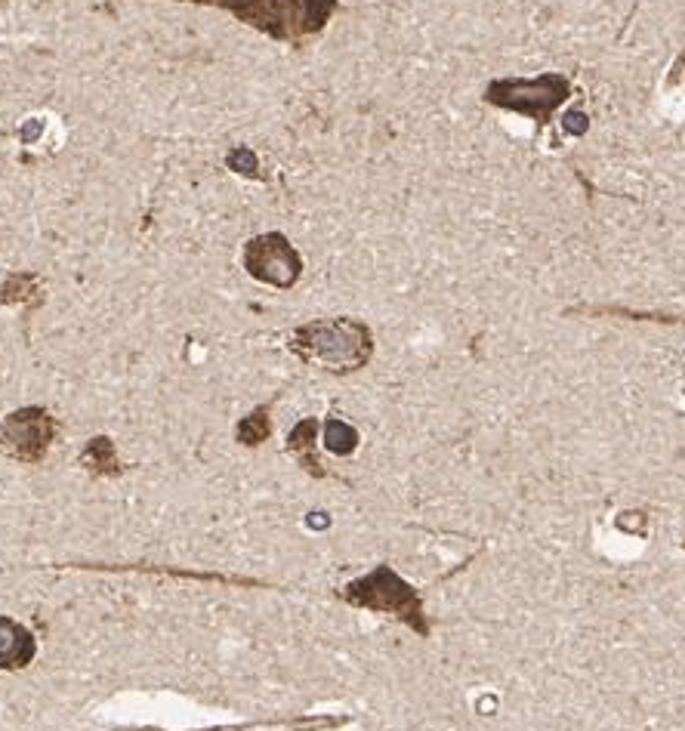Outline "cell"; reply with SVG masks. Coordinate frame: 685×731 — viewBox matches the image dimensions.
Listing matches in <instances>:
<instances>
[{
  "instance_id": "obj_1",
  "label": "cell",
  "mask_w": 685,
  "mask_h": 731,
  "mask_svg": "<svg viewBox=\"0 0 685 731\" xmlns=\"http://www.w3.org/2000/svg\"><path fill=\"white\" fill-rule=\"evenodd\" d=\"M232 13L238 22L278 41H303L321 31L337 10V0H186Z\"/></svg>"
},
{
  "instance_id": "obj_2",
  "label": "cell",
  "mask_w": 685,
  "mask_h": 731,
  "mask_svg": "<svg viewBox=\"0 0 685 731\" xmlns=\"http://www.w3.org/2000/svg\"><path fill=\"white\" fill-rule=\"evenodd\" d=\"M291 349L303 361H315L334 374H349L368 364L374 352V340L365 324H358L352 318H334V321H312L297 327L291 334Z\"/></svg>"
},
{
  "instance_id": "obj_3",
  "label": "cell",
  "mask_w": 685,
  "mask_h": 731,
  "mask_svg": "<svg viewBox=\"0 0 685 731\" xmlns=\"http://www.w3.org/2000/svg\"><path fill=\"white\" fill-rule=\"evenodd\" d=\"M343 599L355 608H368L377 614H395L399 620H405L408 627H414L420 636L429 633V624L423 617V602H420L417 590L411 587V583H405L389 565H380L371 574L352 580L343 590Z\"/></svg>"
},
{
  "instance_id": "obj_4",
  "label": "cell",
  "mask_w": 685,
  "mask_h": 731,
  "mask_svg": "<svg viewBox=\"0 0 685 731\" xmlns=\"http://www.w3.org/2000/svg\"><path fill=\"white\" fill-rule=\"evenodd\" d=\"M571 87L562 75H540L534 81H522V78H503V81H494L488 90H485V99L491 105H500V108H510V112H519V115H528L534 121L544 124L556 108L568 99Z\"/></svg>"
},
{
  "instance_id": "obj_5",
  "label": "cell",
  "mask_w": 685,
  "mask_h": 731,
  "mask_svg": "<svg viewBox=\"0 0 685 731\" xmlns=\"http://www.w3.org/2000/svg\"><path fill=\"white\" fill-rule=\"evenodd\" d=\"M244 269L250 278L287 290V287H294L303 275V257L284 235L266 232V235H257V238L247 241Z\"/></svg>"
},
{
  "instance_id": "obj_6",
  "label": "cell",
  "mask_w": 685,
  "mask_h": 731,
  "mask_svg": "<svg viewBox=\"0 0 685 731\" xmlns=\"http://www.w3.org/2000/svg\"><path fill=\"white\" fill-rule=\"evenodd\" d=\"M56 438V420L44 408H22L0 423V454L22 463L44 460Z\"/></svg>"
},
{
  "instance_id": "obj_7",
  "label": "cell",
  "mask_w": 685,
  "mask_h": 731,
  "mask_svg": "<svg viewBox=\"0 0 685 731\" xmlns=\"http://www.w3.org/2000/svg\"><path fill=\"white\" fill-rule=\"evenodd\" d=\"M34 633L13 617H0V670H22L34 661Z\"/></svg>"
},
{
  "instance_id": "obj_8",
  "label": "cell",
  "mask_w": 685,
  "mask_h": 731,
  "mask_svg": "<svg viewBox=\"0 0 685 731\" xmlns=\"http://www.w3.org/2000/svg\"><path fill=\"white\" fill-rule=\"evenodd\" d=\"M81 463L99 475H118L121 472V463H118V454H115V445H112V438H105V435H96L93 442L84 448L81 454Z\"/></svg>"
},
{
  "instance_id": "obj_9",
  "label": "cell",
  "mask_w": 685,
  "mask_h": 731,
  "mask_svg": "<svg viewBox=\"0 0 685 731\" xmlns=\"http://www.w3.org/2000/svg\"><path fill=\"white\" fill-rule=\"evenodd\" d=\"M315 432H318V423H315V420H303V423H297L294 432H291V438H287V448H291V451L300 457V463H303L312 475H324V472L318 469V460L312 457Z\"/></svg>"
},
{
  "instance_id": "obj_10",
  "label": "cell",
  "mask_w": 685,
  "mask_h": 731,
  "mask_svg": "<svg viewBox=\"0 0 685 731\" xmlns=\"http://www.w3.org/2000/svg\"><path fill=\"white\" fill-rule=\"evenodd\" d=\"M321 432H324V448H328L331 454H337V457H349L358 448V432L346 420L331 417L328 423H324Z\"/></svg>"
},
{
  "instance_id": "obj_11",
  "label": "cell",
  "mask_w": 685,
  "mask_h": 731,
  "mask_svg": "<svg viewBox=\"0 0 685 731\" xmlns=\"http://www.w3.org/2000/svg\"><path fill=\"white\" fill-rule=\"evenodd\" d=\"M272 435V420H269V408H257L254 414H247L238 429H235V438L241 445H263L266 438Z\"/></svg>"
},
{
  "instance_id": "obj_12",
  "label": "cell",
  "mask_w": 685,
  "mask_h": 731,
  "mask_svg": "<svg viewBox=\"0 0 685 731\" xmlns=\"http://www.w3.org/2000/svg\"><path fill=\"white\" fill-rule=\"evenodd\" d=\"M226 164H229V170H235V173H241V176H260V161H257V155L250 152V149H244V145H238V149L229 152Z\"/></svg>"
},
{
  "instance_id": "obj_13",
  "label": "cell",
  "mask_w": 685,
  "mask_h": 731,
  "mask_svg": "<svg viewBox=\"0 0 685 731\" xmlns=\"http://www.w3.org/2000/svg\"><path fill=\"white\" fill-rule=\"evenodd\" d=\"M41 133H44V118H28V121L22 124V130H19V139H22L25 145H31V142H38V139H41Z\"/></svg>"
},
{
  "instance_id": "obj_14",
  "label": "cell",
  "mask_w": 685,
  "mask_h": 731,
  "mask_svg": "<svg viewBox=\"0 0 685 731\" xmlns=\"http://www.w3.org/2000/svg\"><path fill=\"white\" fill-rule=\"evenodd\" d=\"M565 130H568V133H584V130H587V121H584V115H578V112L565 115Z\"/></svg>"
}]
</instances>
